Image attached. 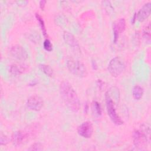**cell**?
<instances>
[{"label":"cell","mask_w":151,"mask_h":151,"mask_svg":"<svg viewBox=\"0 0 151 151\" xmlns=\"http://www.w3.org/2000/svg\"><path fill=\"white\" fill-rule=\"evenodd\" d=\"M39 68L41 71H42L45 74L49 77H52L53 75V70L52 68L47 64H40Z\"/></svg>","instance_id":"obj_15"},{"label":"cell","mask_w":151,"mask_h":151,"mask_svg":"<svg viewBox=\"0 0 151 151\" xmlns=\"http://www.w3.org/2000/svg\"><path fill=\"white\" fill-rule=\"evenodd\" d=\"M143 37L146 42L150 43V25L148 24L143 31Z\"/></svg>","instance_id":"obj_18"},{"label":"cell","mask_w":151,"mask_h":151,"mask_svg":"<svg viewBox=\"0 0 151 151\" xmlns=\"http://www.w3.org/2000/svg\"><path fill=\"white\" fill-rule=\"evenodd\" d=\"M35 18L37 19V20L38 21L40 27L41 28V29L42 31V32L43 34V35L45 37L47 36V29L45 28V23L44 21L42 19V18L41 17V16L39 14H35Z\"/></svg>","instance_id":"obj_16"},{"label":"cell","mask_w":151,"mask_h":151,"mask_svg":"<svg viewBox=\"0 0 151 151\" xmlns=\"http://www.w3.org/2000/svg\"><path fill=\"white\" fill-rule=\"evenodd\" d=\"M60 91L67 108L73 112H77L80 108V101L72 86L67 81H63L60 86Z\"/></svg>","instance_id":"obj_1"},{"label":"cell","mask_w":151,"mask_h":151,"mask_svg":"<svg viewBox=\"0 0 151 151\" xmlns=\"http://www.w3.org/2000/svg\"><path fill=\"white\" fill-rule=\"evenodd\" d=\"M63 39L65 43L73 47H79V44L75 37L68 31H64L63 34Z\"/></svg>","instance_id":"obj_11"},{"label":"cell","mask_w":151,"mask_h":151,"mask_svg":"<svg viewBox=\"0 0 151 151\" xmlns=\"http://www.w3.org/2000/svg\"><path fill=\"white\" fill-rule=\"evenodd\" d=\"M92 111L93 113L96 116H100L102 113V110L100 103L96 101H94L92 103Z\"/></svg>","instance_id":"obj_17"},{"label":"cell","mask_w":151,"mask_h":151,"mask_svg":"<svg viewBox=\"0 0 151 151\" xmlns=\"http://www.w3.org/2000/svg\"><path fill=\"white\" fill-rule=\"evenodd\" d=\"M151 3L147 2L134 15V18L139 21L143 22L145 21L150 14Z\"/></svg>","instance_id":"obj_10"},{"label":"cell","mask_w":151,"mask_h":151,"mask_svg":"<svg viewBox=\"0 0 151 151\" xmlns=\"http://www.w3.org/2000/svg\"><path fill=\"white\" fill-rule=\"evenodd\" d=\"M26 70V67L23 64H13L9 67V72L14 76H18L24 73Z\"/></svg>","instance_id":"obj_12"},{"label":"cell","mask_w":151,"mask_h":151,"mask_svg":"<svg viewBox=\"0 0 151 151\" xmlns=\"http://www.w3.org/2000/svg\"><path fill=\"white\" fill-rule=\"evenodd\" d=\"M44 48L47 51H51L52 50V44L48 38H46L43 43Z\"/></svg>","instance_id":"obj_19"},{"label":"cell","mask_w":151,"mask_h":151,"mask_svg":"<svg viewBox=\"0 0 151 151\" xmlns=\"http://www.w3.org/2000/svg\"><path fill=\"white\" fill-rule=\"evenodd\" d=\"M8 140L9 139L6 136H5V135H2L1 134V145L6 144L8 142Z\"/></svg>","instance_id":"obj_21"},{"label":"cell","mask_w":151,"mask_h":151,"mask_svg":"<svg viewBox=\"0 0 151 151\" xmlns=\"http://www.w3.org/2000/svg\"><path fill=\"white\" fill-rule=\"evenodd\" d=\"M24 139L25 135L21 131H17L14 132L12 137V142L15 146L20 145L23 142Z\"/></svg>","instance_id":"obj_13"},{"label":"cell","mask_w":151,"mask_h":151,"mask_svg":"<svg viewBox=\"0 0 151 151\" xmlns=\"http://www.w3.org/2000/svg\"><path fill=\"white\" fill-rule=\"evenodd\" d=\"M46 2H47L46 1H41L40 2V7L41 9V10H44Z\"/></svg>","instance_id":"obj_22"},{"label":"cell","mask_w":151,"mask_h":151,"mask_svg":"<svg viewBox=\"0 0 151 151\" xmlns=\"http://www.w3.org/2000/svg\"><path fill=\"white\" fill-rule=\"evenodd\" d=\"M78 134L84 138H90L93 133V126L91 122L86 121L78 126L77 128Z\"/></svg>","instance_id":"obj_6"},{"label":"cell","mask_w":151,"mask_h":151,"mask_svg":"<svg viewBox=\"0 0 151 151\" xmlns=\"http://www.w3.org/2000/svg\"><path fill=\"white\" fill-rule=\"evenodd\" d=\"M107 114L109 116L111 121L116 125H121L123 123V121L119 116L115 108V102L113 100L109 91H107L105 94Z\"/></svg>","instance_id":"obj_3"},{"label":"cell","mask_w":151,"mask_h":151,"mask_svg":"<svg viewBox=\"0 0 151 151\" xmlns=\"http://www.w3.org/2000/svg\"><path fill=\"white\" fill-rule=\"evenodd\" d=\"M107 69L112 77H117L121 75L124 71L125 69V64L121 58L116 57L110 61Z\"/></svg>","instance_id":"obj_5"},{"label":"cell","mask_w":151,"mask_h":151,"mask_svg":"<svg viewBox=\"0 0 151 151\" xmlns=\"http://www.w3.org/2000/svg\"><path fill=\"white\" fill-rule=\"evenodd\" d=\"M66 65L70 72L76 76L83 78L87 74V69L84 64L78 60L69 59L67 61Z\"/></svg>","instance_id":"obj_4"},{"label":"cell","mask_w":151,"mask_h":151,"mask_svg":"<svg viewBox=\"0 0 151 151\" xmlns=\"http://www.w3.org/2000/svg\"><path fill=\"white\" fill-rule=\"evenodd\" d=\"M150 136L149 126H144L139 130H136L133 132V140L135 146L143 147L147 145Z\"/></svg>","instance_id":"obj_2"},{"label":"cell","mask_w":151,"mask_h":151,"mask_svg":"<svg viewBox=\"0 0 151 151\" xmlns=\"http://www.w3.org/2000/svg\"><path fill=\"white\" fill-rule=\"evenodd\" d=\"M10 53L13 57L19 60H25L28 58V53L26 50L19 45H15L11 47Z\"/></svg>","instance_id":"obj_8"},{"label":"cell","mask_w":151,"mask_h":151,"mask_svg":"<svg viewBox=\"0 0 151 151\" xmlns=\"http://www.w3.org/2000/svg\"><path fill=\"white\" fill-rule=\"evenodd\" d=\"M143 94V89L139 85H136L132 90V96L135 100H140Z\"/></svg>","instance_id":"obj_14"},{"label":"cell","mask_w":151,"mask_h":151,"mask_svg":"<svg viewBox=\"0 0 151 151\" xmlns=\"http://www.w3.org/2000/svg\"><path fill=\"white\" fill-rule=\"evenodd\" d=\"M126 28V21L124 18H120L113 23V31L114 42H116L119 35L122 33Z\"/></svg>","instance_id":"obj_9"},{"label":"cell","mask_w":151,"mask_h":151,"mask_svg":"<svg viewBox=\"0 0 151 151\" xmlns=\"http://www.w3.org/2000/svg\"><path fill=\"white\" fill-rule=\"evenodd\" d=\"M43 149V146L40 143H35L32 145L28 149L29 150H42Z\"/></svg>","instance_id":"obj_20"},{"label":"cell","mask_w":151,"mask_h":151,"mask_svg":"<svg viewBox=\"0 0 151 151\" xmlns=\"http://www.w3.org/2000/svg\"><path fill=\"white\" fill-rule=\"evenodd\" d=\"M44 101L41 97L38 96L29 97L27 101V107L32 111H38L43 107Z\"/></svg>","instance_id":"obj_7"}]
</instances>
